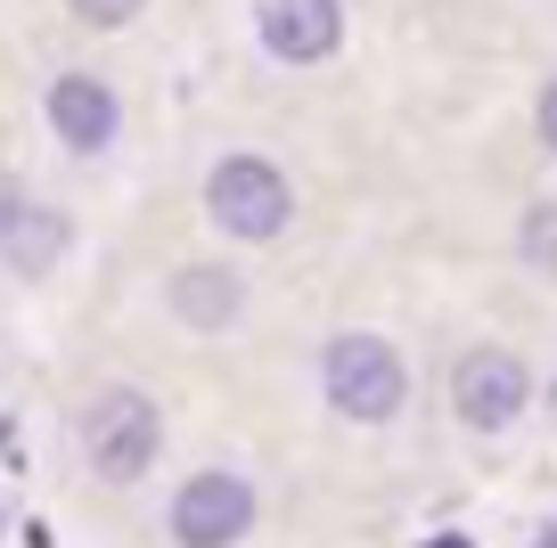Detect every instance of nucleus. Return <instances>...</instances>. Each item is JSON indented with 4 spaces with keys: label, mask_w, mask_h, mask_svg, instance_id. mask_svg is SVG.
Listing matches in <instances>:
<instances>
[{
    "label": "nucleus",
    "mask_w": 557,
    "mask_h": 548,
    "mask_svg": "<svg viewBox=\"0 0 557 548\" xmlns=\"http://www.w3.org/2000/svg\"><path fill=\"white\" fill-rule=\"evenodd\" d=\"M255 524V491H246L238 475H189L181 483V499H173V540L181 548H230L238 532Z\"/></svg>",
    "instance_id": "20e7f679"
},
{
    "label": "nucleus",
    "mask_w": 557,
    "mask_h": 548,
    "mask_svg": "<svg viewBox=\"0 0 557 548\" xmlns=\"http://www.w3.org/2000/svg\"><path fill=\"white\" fill-rule=\"evenodd\" d=\"M206 213L230 229V238H278L287 213H296V197H287V180H278L262 155H230V164H213V180H206Z\"/></svg>",
    "instance_id": "f257e3e1"
},
{
    "label": "nucleus",
    "mask_w": 557,
    "mask_h": 548,
    "mask_svg": "<svg viewBox=\"0 0 557 548\" xmlns=\"http://www.w3.org/2000/svg\"><path fill=\"white\" fill-rule=\"evenodd\" d=\"M50 123H58V139H66V148L99 155L107 139H115L123 107H115V90H107V83H90V74H66V83H50Z\"/></svg>",
    "instance_id": "6e6552de"
},
{
    "label": "nucleus",
    "mask_w": 557,
    "mask_h": 548,
    "mask_svg": "<svg viewBox=\"0 0 557 548\" xmlns=\"http://www.w3.org/2000/svg\"><path fill=\"white\" fill-rule=\"evenodd\" d=\"M524 262L557 278V205H533V213H524Z\"/></svg>",
    "instance_id": "9d476101"
},
{
    "label": "nucleus",
    "mask_w": 557,
    "mask_h": 548,
    "mask_svg": "<svg viewBox=\"0 0 557 548\" xmlns=\"http://www.w3.org/2000/svg\"><path fill=\"white\" fill-rule=\"evenodd\" d=\"M173 303H181V320L222 327L230 311H238V278H230V271H206V262H197V271H181V278H173Z\"/></svg>",
    "instance_id": "1a4fd4ad"
},
{
    "label": "nucleus",
    "mask_w": 557,
    "mask_h": 548,
    "mask_svg": "<svg viewBox=\"0 0 557 548\" xmlns=\"http://www.w3.org/2000/svg\"><path fill=\"white\" fill-rule=\"evenodd\" d=\"M541 139H549V148H557V83L541 90Z\"/></svg>",
    "instance_id": "f8f14e48"
},
{
    "label": "nucleus",
    "mask_w": 557,
    "mask_h": 548,
    "mask_svg": "<svg viewBox=\"0 0 557 548\" xmlns=\"http://www.w3.org/2000/svg\"><path fill=\"white\" fill-rule=\"evenodd\" d=\"M524 394H533V377H524L517 352H468L459 377H451V401H459V418H468L475 434H500L508 418L524 410Z\"/></svg>",
    "instance_id": "39448f33"
},
{
    "label": "nucleus",
    "mask_w": 557,
    "mask_h": 548,
    "mask_svg": "<svg viewBox=\"0 0 557 548\" xmlns=\"http://www.w3.org/2000/svg\"><path fill=\"white\" fill-rule=\"evenodd\" d=\"M0 254H9V271L41 278L58 254H66V222H58L50 205H34V197H17L9 180H0Z\"/></svg>",
    "instance_id": "0eeeda50"
},
{
    "label": "nucleus",
    "mask_w": 557,
    "mask_h": 548,
    "mask_svg": "<svg viewBox=\"0 0 557 548\" xmlns=\"http://www.w3.org/2000/svg\"><path fill=\"white\" fill-rule=\"evenodd\" d=\"M401 360H394V344H377V336H336L329 344V401L345 418H361V426H377V418H394L401 410Z\"/></svg>",
    "instance_id": "7ed1b4c3"
},
{
    "label": "nucleus",
    "mask_w": 557,
    "mask_h": 548,
    "mask_svg": "<svg viewBox=\"0 0 557 548\" xmlns=\"http://www.w3.org/2000/svg\"><path fill=\"white\" fill-rule=\"evenodd\" d=\"M83 450H90V466H99L107 483L148 475V459H157V401L132 394V385L99 394V401H90V418H83Z\"/></svg>",
    "instance_id": "f03ea898"
},
{
    "label": "nucleus",
    "mask_w": 557,
    "mask_h": 548,
    "mask_svg": "<svg viewBox=\"0 0 557 548\" xmlns=\"http://www.w3.org/2000/svg\"><path fill=\"white\" fill-rule=\"evenodd\" d=\"M549 548H557V540H549Z\"/></svg>",
    "instance_id": "4468645a"
},
{
    "label": "nucleus",
    "mask_w": 557,
    "mask_h": 548,
    "mask_svg": "<svg viewBox=\"0 0 557 548\" xmlns=\"http://www.w3.org/2000/svg\"><path fill=\"white\" fill-rule=\"evenodd\" d=\"M435 548H468V540H459V532H443V540H435Z\"/></svg>",
    "instance_id": "ddd939ff"
},
{
    "label": "nucleus",
    "mask_w": 557,
    "mask_h": 548,
    "mask_svg": "<svg viewBox=\"0 0 557 548\" xmlns=\"http://www.w3.org/2000/svg\"><path fill=\"white\" fill-rule=\"evenodd\" d=\"M336 34H345V9H336V0H262V50L287 58V66L329 58Z\"/></svg>",
    "instance_id": "423d86ee"
},
{
    "label": "nucleus",
    "mask_w": 557,
    "mask_h": 548,
    "mask_svg": "<svg viewBox=\"0 0 557 548\" xmlns=\"http://www.w3.org/2000/svg\"><path fill=\"white\" fill-rule=\"evenodd\" d=\"M83 25H123V17H139V0H66Z\"/></svg>",
    "instance_id": "9b49d317"
}]
</instances>
